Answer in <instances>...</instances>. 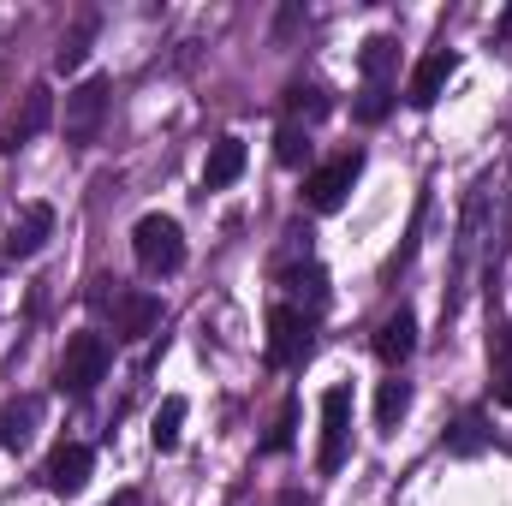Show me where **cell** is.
I'll return each mask as SVG.
<instances>
[{
  "instance_id": "18",
  "label": "cell",
  "mask_w": 512,
  "mask_h": 506,
  "mask_svg": "<svg viewBox=\"0 0 512 506\" xmlns=\"http://www.w3.org/2000/svg\"><path fill=\"white\" fill-rule=\"evenodd\" d=\"M483 441H489L483 417H477V411H465V417L453 423V435H447V453H483Z\"/></svg>"
},
{
  "instance_id": "1",
  "label": "cell",
  "mask_w": 512,
  "mask_h": 506,
  "mask_svg": "<svg viewBox=\"0 0 512 506\" xmlns=\"http://www.w3.org/2000/svg\"><path fill=\"white\" fill-rule=\"evenodd\" d=\"M131 256L143 274H179L185 268V233L173 215H143L131 227Z\"/></svg>"
},
{
  "instance_id": "10",
  "label": "cell",
  "mask_w": 512,
  "mask_h": 506,
  "mask_svg": "<svg viewBox=\"0 0 512 506\" xmlns=\"http://www.w3.org/2000/svg\"><path fill=\"white\" fill-rule=\"evenodd\" d=\"M90 471H96V453L84 447V441H66V447H54V459H48V489L54 495H84V483H90Z\"/></svg>"
},
{
  "instance_id": "12",
  "label": "cell",
  "mask_w": 512,
  "mask_h": 506,
  "mask_svg": "<svg viewBox=\"0 0 512 506\" xmlns=\"http://www.w3.org/2000/svg\"><path fill=\"white\" fill-rule=\"evenodd\" d=\"M48 126H54V96H48V90L36 84V90L24 96V114L12 120V131H6V143H0V149H18V143H30V137H42Z\"/></svg>"
},
{
  "instance_id": "9",
  "label": "cell",
  "mask_w": 512,
  "mask_h": 506,
  "mask_svg": "<svg viewBox=\"0 0 512 506\" xmlns=\"http://www.w3.org/2000/svg\"><path fill=\"white\" fill-rule=\"evenodd\" d=\"M48 239H54V209H48V203H30V209L6 227V262H30Z\"/></svg>"
},
{
  "instance_id": "6",
  "label": "cell",
  "mask_w": 512,
  "mask_h": 506,
  "mask_svg": "<svg viewBox=\"0 0 512 506\" xmlns=\"http://www.w3.org/2000/svg\"><path fill=\"white\" fill-rule=\"evenodd\" d=\"M96 304L114 310V334H120V340H143V334L161 322V298H155V292H120V286H114V298L96 292Z\"/></svg>"
},
{
  "instance_id": "16",
  "label": "cell",
  "mask_w": 512,
  "mask_h": 506,
  "mask_svg": "<svg viewBox=\"0 0 512 506\" xmlns=\"http://www.w3.org/2000/svg\"><path fill=\"white\" fill-rule=\"evenodd\" d=\"M405 411H411V381H382V387H376V423H382V429H399V423H405Z\"/></svg>"
},
{
  "instance_id": "8",
  "label": "cell",
  "mask_w": 512,
  "mask_h": 506,
  "mask_svg": "<svg viewBox=\"0 0 512 506\" xmlns=\"http://www.w3.org/2000/svg\"><path fill=\"white\" fill-rule=\"evenodd\" d=\"M453 72H459V54H447V48H435V54H423V60L411 66V84H405V102H411V108H435Z\"/></svg>"
},
{
  "instance_id": "4",
  "label": "cell",
  "mask_w": 512,
  "mask_h": 506,
  "mask_svg": "<svg viewBox=\"0 0 512 506\" xmlns=\"http://www.w3.org/2000/svg\"><path fill=\"white\" fill-rule=\"evenodd\" d=\"M358 173H364V155L352 149V155H334L328 167H316L310 179H304V203L316 209V215H334L340 203H346V191L358 185Z\"/></svg>"
},
{
  "instance_id": "19",
  "label": "cell",
  "mask_w": 512,
  "mask_h": 506,
  "mask_svg": "<svg viewBox=\"0 0 512 506\" xmlns=\"http://www.w3.org/2000/svg\"><path fill=\"white\" fill-rule=\"evenodd\" d=\"M304 155H310V131L304 126H280V137H274V161H280V167H298Z\"/></svg>"
},
{
  "instance_id": "2",
  "label": "cell",
  "mask_w": 512,
  "mask_h": 506,
  "mask_svg": "<svg viewBox=\"0 0 512 506\" xmlns=\"http://www.w3.org/2000/svg\"><path fill=\"white\" fill-rule=\"evenodd\" d=\"M108 340L102 334H72L66 340V352H60V370H54V387L60 393H72V399H90L96 393V381L108 376Z\"/></svg>"
},
{
  "instance_id": "25",
  "label": "cell",
  "mask_w": 512,
  "mask_h": 506,
  "mask_svg": "<svg viewBox=\"0 0 512 506\" xmlns=\"http://www.w3.org/2000/svg\"><path fill=\"white\" fill-rule=\"evenodd\" d=\"M495 370H501V381L512 376V328H501V334H495Z\"/></svg>"
},
{
  "instance_id": "15",
  "label": "cell",
  "mask_w": 512,
  "mask_h": 506,
  "mask_svg": "<svg viewBox=\"0 0 512 506\" xmlns=\"http://www.w3.org/2000/svg\"><path fill=\"white\" fill-rule=\"evenodd\" d=\"M179 429H185V399H179V393H167V399H161V411H155V423H149L155 453H173V447H179Z\"/></svg>"
},
{
  "instance_id": "22",
  "label": "cell",
  "mask_w": 512,
  "mask_h": 506,
  "mask_svg": "<svg viewBox=\"0 0 512 506\" xmlns=\"http://www.w3.org/2000/svg\"><path fill=\"white\" fill-rule=\"evenodd\" d=\"M286 108H292V114H310V120H322V114H328V96H322V90H304V84H292V90H286Z\"/></svg>"
},
{
  "instance_id": "3",
  "label": "cell",
  "mask_w": 512,
  "mask_h": 506,
  "mask_svg": "<svg viewBox=\"0 0 512 506\" xmlns=\"http://www.w3.org/2000/svg\"><path fill=\"white\" fill-rule=\"evenodd\" d=\"M310 358V316L298 304H274L268 310V364L274 370H292Z\"/></svg>"
},
{
  "instance_id": "21",
  "label": "cell",
  "mask_w": 512,
  "mask_h": 506,
  "mask_svg": "<svg viewBox=\"0 0 512 506\" xmlns=\"http://www.w3.org/2000/svg\"><path fill=\"white\" fill-rule=\"evenodd\" d=\"M292 286L310 298V310H322V304H328V274H322L316 262H310V268H292Z\"/></svg>"
},
{
  "instance_id": "27",
  "label": "cell",
  "mask_w": 512,
  "mask_h": 506,
  "mask_svg": "<svg viewBox=\"0 0 512 506\" xmlns=\"http://www.w3.org/2000/svg\"><path fill=\"white\" fill-rule=\"evenodd\" d=\"M495 393H501V405H512V376L501 381V387H495Z\"/></svg>"
},
{
  "instance_id": "23",
  "label": "cell",
  "mask_w": 512,
  "mask_h": 506,
  "mask_svg": "<svg viewBox=\"0 0 512 506\" xmlns=\"http://www.w3.org/2000/svg\"><path fill=\"white\" fill-rule=\"evenodd\" d=\"M292 429H298V405H286V411H280V423L268 429V441H262V447H268V453H286V447H292Z\"/></svg>"
},
{
  "instance_id": "11",
  "label": "cell",
  "mask_w": 512,
  "mask_h": 506,
  "mask_svg": "<svg viewBox=\"0 0 512 506\" xmlns=\"http://www.w3.org/2000/svg\"><path fill=\"white\" fill-rule=\"evenodd\" d=\"M411 352H417V316H411V310H393L382 328H376V358L399 370Z\"/></svg>"
},
{
  "instance_id": "24",
  "label": "cell",
  "mask_w": 512,
  "mask_h": 506,
  "mask_svg": "<svg viewBox=\"0 0 512 506\" xmlns=\"http://www.w3.org/2000/svg\"><path fill=\"white\" fill-rule=\"evenodd\" d=\"M387 108H393V96H387V90H364L358 120H370V126H376V120H387Z\"/></svg>"
},
{
  "instance_id": "7",
  "label": "cell",
  "mask_w": 512,
  "mask_h": 506,
  "mask_svg": "<svg viewBox=\"0 0 512 506\" xmlns=\"http://www.w3.org/2000/svg\"><path fill=\"white\" fill-rule=\"evenodd\" d=\"M102 114H108V78H84V84L66 96V137H72V143H90L96 126H102Z\"/></svg>"
},
{
  "instance_id": "13",
  "label": "cell",
  "mask_w": 512,
  "mask_h": 506,
  "mask_svg": "<svg viewBox=\"0 0 512 506\" xmlns=\"http://www.w3.org/2000/svg\"><path fill=\"white\" fill-rule=\"evenodd\" d=\"M239 173H245V143L239 137H221L209 149V161H203V191H227Z\"/></svg>"
},
{
  "instance_id": "20",
  "label": "cell",
  "mask_w": 512,
  "mask_h": 506,
  "mask_svg": "<svg viewBox=\"0 0 512 506\" xmlns=\"http://www.w3.org/2000/svg\"><path fill=\"white\" fill-rule=\"evenodd\" d=\"M30 417H36V405H18V411H0V447H24L30 441Z\"/></svg>"
},
{
  "instance_id": "17",
  "label": "cell",
  "mask_w": 512,
  "mask_h": 506,
  "mask_svg": "<svg viewBox=\"0 0 512 506\" xmlns=\"http://www.w3.org/2000/svg\"><path fill=\"white\" fill-rule=\"evenodd\" d=\"M90 36H96V12H84V18H78V30L60 42V54H54V72H78V66H84V54H90Z\"/></svg>"
},
{
  "instance_id": "14",
  "label": "cell",
  "mask_w": 512,
  "mask_h": 506,
  "mask_svg": "<svg viewBox=\"0 0 512 506\" xmlns=\"http://www.w3.org/2000/svg\"><path fill=\"white\" fill-rule=\"evenodd\" d=\"M358 66H364V90H387V78L399 66V42L393 36H370L364 54H358Z\"/></svg>"
},
{
  "instance_id": "5",
  "label": "cell",
  "mask_w": 512,
  "mask_h": 506,
  "mask_svg": "<svg viewBox=\"0 0 512 506\" xmlns=\"http://www.w3.org/2000/svg\"><path fill=\"white\" fill-rule=\"evenodd\" d=\"M346 447H352V387H328L322 393V447H316V465L340 471Z\"/></svg>"
},
{
  "instance_id": "26",
  "label": "cell",
  "mask_w": 512,
  "mask_h": 506,
  "mask_svg": "<svg viewBox=\"0 0 512 506\" xmlns=\"http://www.w3.org/2000/svg\"><path fill=\"white\" fill-rule=\"evenodd\" d=\"M274 506H310V495H304V489H286V495H280Z\"/></svg>"
}]
</instances>
